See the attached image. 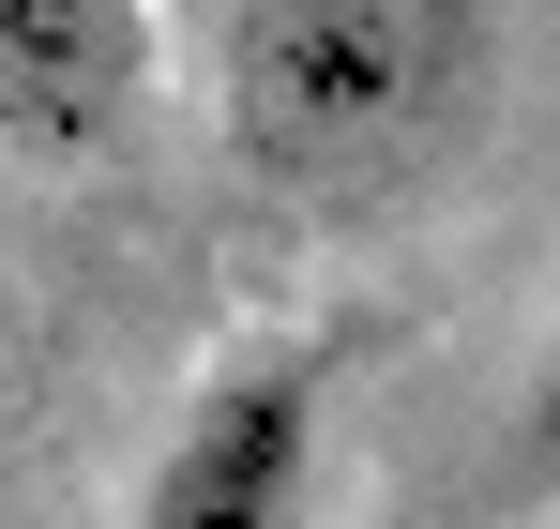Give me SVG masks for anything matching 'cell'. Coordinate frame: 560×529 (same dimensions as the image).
Segmentation results:
<instances>
[{
	"label": "cell",
	"mask_w": 560,
	"mask_h": 529,
	"mask_svg": "<svg viewBox=\"0 0 560 529\" xmlns=\"http://www.w3.org/2000/svg\"><path fill=\"white\" fill-rule=\"evenodd\" d=\"M228 152L288 212H394L500 106V0H228Z\"/></svg>",
	"instance_id": "6da1fadb"
},
{
	"label": "cell",
	"mask_w": 560,
	"mask_h": 529,
	"mask_svg": "<svg viewBox=\"0 0 560 529\" xmlns=\"http://www.w3.org/2000/svg\"><path fill=\"white\" fill-rule=\"evenodd\" d=\"M152 91H167L152 0H0V152L106 167V152H137Z\"/></svg>",
	"instance_id": "3957f363"
},
{
	"label": "cell",
	"mask_w": 560,
	"mask_h": 529,
	"mask_svg": "<svg viewBox=\"0 0 560 529\" xmlns=\"http://www.w3.org/2000/svg\"><path fill=\"white\" fill-rule=\"evenodd\" d=\"M515 499H560V333L530 363V393H515Z\"/></svg>",
	"instance_id": "277c9868"
},
{
	"label": "cell",
	"mask_w": 560,
	"mask_h": 529,
	"mask_svg": "<svg viewBox=\"0 0 560 529\" xmlns=\"http://www.w3.org/2000/svg\"><path fill=\"white\" fill-rule=\"evenodd\" d=\"M334 454V363L318 349H243L183 393V424L137 484V529H303Z\"/></svg>",
	"instance_id": "7a4b0ae2"
}]
</instances>
